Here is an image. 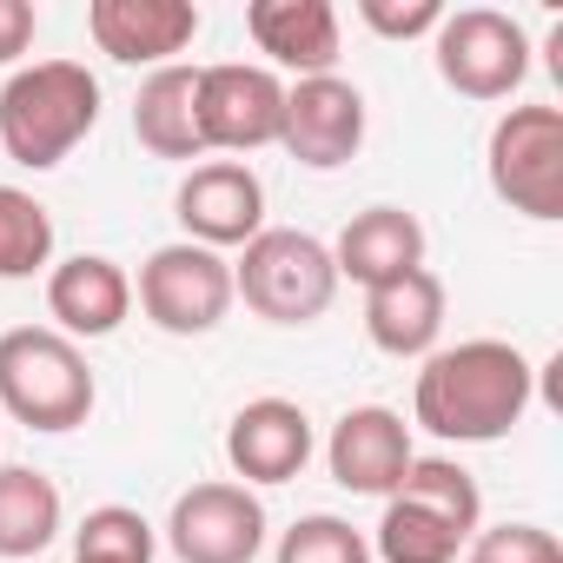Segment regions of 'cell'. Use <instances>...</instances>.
Returning a JSON list of instances; mask_svg holds the SVG:
<instances>
[{
	"instance_id": "cell-1",
	"label": "cell",
	"mask_w": 563,
	"mask_h": 563,
	"mask_svg": "<svg viewBox=\"0 0 563 563\" xmlns=\"http://www.w3.org/2000/svg\"><path fill=\"white\" fill-rule=\"evenodd\" d=\"M537 398V372L510 339H464L424 358L411 385V424L444 444H497L523 424Z\"/></svg>"
},
{
	"instance_id": "cell-2",
	"label": "cell",
	"mask_w": 563,
	"mask_h": 563,
	"mask_svg": "<svg viewBox=\"0 0 563 563\" xmlns=\"http://www.w3.org/2000/svg\"><path fill=\"white\" fill-rule=\"evenodd\" d=\"M100 126V80L80 60H34L0 87V153L27 173L60 166Z\"/></svg>"
},
{
	"instance_id": "cell-3",
	"label": "cell",
	"mask_w": 563,
	"mask_h": 563,
	"mask_svg": "<svg viewBox=\"0 0 563 563\" xmlns=\"http://www.w3.org/2000/svg\"><path fill=\"white\" fill-rule=\"evenodd\" d=\"M93 365L54 325L0 332V411L27 431H74L93 418Z\"/></svg>"
},
{
	"instance_id": "cell-4",
	"label": "cell",
	"mask_w": 563,
	"mask_h": 563,
	"mask_svg": "<svg viewBox=\"0 0 563 563\" xmlns=\"http://www.w3.org/2000/svg\"><path fill=\"white\" fill-rule=\"evenodd\" d=\"M232 299H245L272 325H312L339 299V265L332 245L299 225H265L232 258Z\"/></svg>"
},
{
	"instance_id": "cell-5",
	"label": "cell",
	"mask_w": 563,
	"mask_h": 563,
	"mask_svg": "<svg viewBox=\"0 0 563 563\" xmlns=\"http://www.w3.org/2000/svg\"><path fill=\"white\" fill-rule=\"evenodd\" d=\"M133 299H140V312L166 339H206L232 312V258L225 252H206L192 239H173V245L146 252Z\"/></svg>"
},
{
	"instance_id": "cell-6",
	"label": "cell",
	"mask_w": 563,
	"mask_h": 563,
	"mask_svg": "<svg viewBox=\"0 0 563 563\" xmlns=\"http://www.w3.org/2000/svg\"><path fill=\"white\" fill-rule=\"evenodd\" d=\"M490 192L523 219H563V107H510L484 146Z\"/></svg>"
},
{
	"instance_id": "cell-7",
	"label": "cell",
	"mask_w": 563,
	"mask_h": 563,
	"mask_svg": "<svg viewBox=\"0 0 563 563\" xmlns=\"http://www.w3.org/2000/svg\"><path fill=\"white\" fill-rule=\"evenodd\" d=\"M438 80L464 100H510L530 74V34L497 8H457L438 21Z\"/></svg>"
},
{
	"instance_id": "cell-8",
	"label": "cell",
	"mask_w": 563,
	"mask_h": 563,
	"mask_svg": "<svg viewBox=\"0 0 563 563\" xmlns=\"http://www.w3.org/2000/svg\"><path fill=\"white\" fill-rule=\"evenodd\" d=\"M192 107H199L206 153H258L278 146V126H286V80L252 60H219L199 67Z\"/></svg>"
},
{
	"instance_id": "cell-9",
	"label": "cell",
	"mask_w": 563,
	"mask_h": 563,
	"mask_svg": "<svg viewBox=\"0 0 563 563\" xmlns=\"http://www.w3.org/2000/svg\"><path fill=\"white\" fill-rule=\"evenodd\" d=\"M166 550L179 563H252L265 550V504L232 477L192 484V490L173 497Z\"/></svg>"
},
{
	"instance_id": "cell-10",
	"label": "cell",
	"mask_w": 563,
	"mask_h": 563,
	"mask_svg": "<svg viewBox=\"0 0 563 563\" xmlns=\"http://www.w3.org/2000/svg\"><path fill=\"white\" fill-rule=\"evenodd\" d=\"M278 146H286L299 166H312V173H339L365 146V93L352 80H339V74L292 80L286 87V126H278Z\"/></svg>"
},
{
	"instance_id": "cell-11",
	"label": "cell",
	"mask_w": 563,
	"mask_h": 563,
	"mask_svg": "<svg viewBox=\"0 0 563 563\" xmlns=\"http://www.w3.org/2000/svg\"><path fill=\"white\" fill-rule=\"evenodd\" d=\"M173 212L186 225L192 245L225 252V245H252L265 232V186L245 159H206L179 179Z\"/></svg>"
},
{
	"instance_id": "cell-12",
	"label": "cell",
	"mask_w": 563,
	"mask_h": 563,
	"mask_svg": "<svg viewBox=\"0 0 563 563\" xmlns=\"http://www.w3.org/2000/svg\"><path fill=\"white\" fill-rule=\"evenodd\" d=\"M206 14L192 0H93L87 8V34L107 60L120 67H179V54L199 41Z\"/></svg>"
},
{
	"instance_id": "cell-13",
	"label": "cell",
	"mask_w": 563,
	"mask_h": 563,
	"mask_svg": "<svg viewBox=\"0 0 563 563\" xmlns=\"http://www.w3.org/2000/svg\"><path fill=\"white\" fill-rule=\"evenodd\" d=\"M312 444H319L312 418L292 398H252L225 424V464L245 477V490L252 484H292L312 464Z\"/></svg>"
},
{
	"instance_id": "cell-14",
	"label": "cell",
	"mask_w": 563,
	"mask_h": 563,
	"mask_svg": "<svg viewBox=\"0 0 563 563\" xmlns=\"http://www.w3.org/2000/svg\"><path fill=\"white\" fill-rule=\"evenodd\" d=\"M411 424L391 411V405H358L332 424L325 438V464H332V484H345L352 497H391L411 471Z\"/></svg>"
},
{
	"instance_id": "cell-15",
	"label": "cell",
	"mask_w": 563,
	"mask_h": 563,
	"mask_svg": "<svg viewBox=\"0 0 563 563\" xmlns=\"http://www.w3.org/2000/svg\"><path fill=\"white\" fill-rule=\"evenodd\" d=\"M47 312L60 339H113L133 312V278L107 252H74L47 272Z\"/></svg>"
},
{
	"instance_id": "cell-16",
	"label": "cell",
	"mask_w": 563,
	"mask_h": 563,
	"mask_svg": "<svg viewBox=\"0 0 563 563\" xmlns=\"http://www.w3.org/2000/svg\"><path fill=\"white\" fill-rule=\"evenodd\" d=\"M252 47L299 80H319L339 67V8L332 0H252L245 8Z\"/></svg>"
},
{
	"instance_id": "cell-17",
	"label": "cell",
	"mask_w": 563,
	"mask_h": 563,
	"mask_svg": "<svg viewBox=\"0 0 563 563\" xmlns=\"http://www.w3.org/2000/svg\"><path fill=\"white\" fill-rule=\"evenodd\" d=\"M332 265H339V278H352V286H391V278H405V272H418L424 265V225H418V212H405V206H365V212H352V225L339 232V245H332Z\"/></svg>"
},
{
	"instance_id": "cell-18",
	"label": "cell",
	"mask_w": 563,
	"mask_h": 563,
	"mask_svg": "<svg viewBox=\"0 0 563 563\" xmlns=\"http://www.w3.org/2000/svg\"><path fill=\"white\" fill-rule=\"evenodd\" d=\"M444 332V278L438 272H405L391 286L365 292V339L385 358H431Z\"/></svg>"
},
{
	"instance_id": "cell-19",
	"label": "cell",
	"mask_w": 563,
	"mask_h": 563,
	"mask_svg": "<svg viewBox=\"0 0 563 563\" xmlns=\"http://www.w3.org/2000/svg\"><path fill=\"white\" fill-rule=\"evenodd\" d=\"M192 87H199V67H159V74L140 80V93H133V140L153 159H206Z\"/></svg>"
},
{
	"instance_id": "cell-20",
	"label": "cell",
	"mask_w": 563,
	"mask_h": 563,
	"mask_svg": "<svg viewBox=\"0 0 563 563\" xmlns=\"http://www.w3.org/2000/svg\"><path fill=\"white\" fill-rule=\"evenodd\" d=\"M60 537V484L34 464H0V563H27Z\"/></svg>"
},
{
	"instance_id": "cell-21",
	"label": "cell",
	"mask_w": 563,
	"mask_h": 563,
	"mask_svg": "<svg viewBox=\"0 0 563 563\" xmlns=\"http://www.w3.org/2000/svg\"><path fill=\"white\" fill-rule=\"evenodd\" d=\"M464 543L471 537H457L438 510H424L411 497H385V517L372 530V556H385V563H457Z\"/></svg>"
},
{
	"instance_id": "cell-22",
	"label": "cell",
	"mask_w": 563,
	"mask_h": 563,
	"mask_svg": "<svg viewBox=\"0 0 563 563\" xmlns=\"http://www.w3.org/2000/svg\"><path fill=\"white\" fill-rule=\"evenodd\" d=\"M391 497H411V504L438 510L457 537H477L484 530V490H477V477L457 457H411V471H405V484Z\"/></svg>"
},
{
	"instance_id": "cell-23",
	"label": "cell",
	"mask_w": 563,
	"mask_h": 563,
	"mask_svg": "<svg viewBox=\"0 0 563 563\" xmlns=\"http://www.w3.org/2000/svg\"><path fill=\"white\" fill-rule=\"evenodd\" d=\"M47 258H54V212L21 186H0V278H34Z\"/></svg>"
},
{
	"instance_id": "cell-24",
	"label": "cell",
	"mask_w": 563,
	"mask_h": 563,
	"mask_svg": "<svg viewBox=\"0 0 563 563\" xmlns=\"http://www.w3.org/2000/svg\"><path fill=\"white\" fill-rule=\"evenodd\" d=\"M153 550H159V530L133 504H100L74 530V563H153Z\"/></svg>"
},
{
	"instance_id": "cell-25",
	"label": "cell",
	"mask_w": 563,
	"mask_h": 563,
	"mask_svg": "<svg viewBox=\"0 0 563 563\" xmlns=\"http://www.w3.org/2000/svg\"><path fill=\"white\" fill-rule=\"evenodd\" d=\"M272 563H372V543L345 517L312 510V517H299L286 537H278V556Z\"/></svg>"
},
{
	"instance_id": "cell-26",
	"label": "cell",
	"mask_w": 563,
	"mask_h": 563,
	"mask_svg": "<svg viewBox=\"0 0 563 563\" xmlns=\"http://www.w3.org/2000/svg\"><path fill=\"white\" fill-rule=\"evenodd\" d=\"M471 563H563V543L543 523H490L464 543Z\"/></svg>"
},
{
	"instance_id": "cell-27",
	"label": "cell",
	"mask_w": 563,
	"mask_h": 563,
	"mask_svg": "<svg viewBox=\"0 0 563 563\" xmlns=\"http://www.w3.org/2000/svg\"><path fill=\"white\" fill-rule=\"evenodd\" d=\"M358 21L385 41H418V34H438L444 8L438 0H358Z\"/></svg>"
},
{
	"instance_id": "cell-28",
	"label": "cell",
	"mask_w": 563,
	"mask_h": 563,
	"mask_svg": "<svg viewBox=\"0 0 563 563\" xmlns=\"http://www.w3.org/2000/svg\"><path fill=\"white\" fill-rule=\"evenodd\" d=\"M34 27H41V14L27 0H0V67H14L34 47Z\"/></svg>"
}]
</instances>
